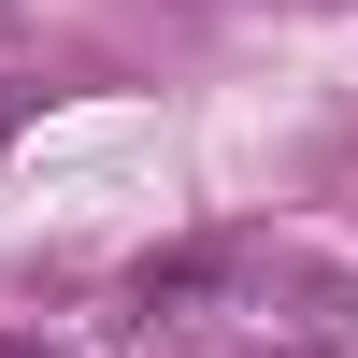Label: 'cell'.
<instances>
[{"label": "cell", "instance_id": "cell-1", "mask_svg": "<svg viewBox=\"0 0 358 358\" xmlns=\"http://www.w3.org/2000/svg\"><path fill=\"white\" fill-rule=\"evenodd\" d=\"M0 358H57V344H29V330H0Z\"/></svg>", "mask_w": 358, "mask_h": 358}]
</instances>
